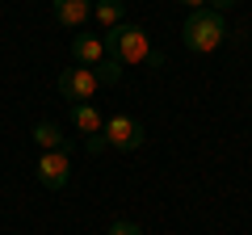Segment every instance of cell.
<instances>
[{
	"mask_svg": "<svg viewBox=\"0 0 252 235\" xmlns=\"http://www.w3.org/2000/svg\"><path fill=\"white\" fill-rule=\"evenodd\" d=\"M93 76H97V84H118L122 80V63H118L114 55H105V59L93 67Z\"/></svg>",
	"mask_w": 252,
	"mask_h": 235,
	"instance_id": "cell-11",
	"label": "cell"
},
{
	"mask_svg": "<svg viewBox=\"0 0 252 235\" xmlns=\"http://www.w3.org/2000/svg\"><path fill=\"white\" fill-rule=\"evenodd\" d=\"M105 51L114 55L118 63H156L160 67V55H152V42H147V34H143V26H135V21H122V26H114V29H105Z\"/></svg>",
	"mask_w": 252,
	"mask_h": 235,
	"instance_id": "cell-1",
	"label": "cell"
},
{
	"mask_svg": "<svg viewBox=\"0 0 252 235\" xmlns=\"http://www.w3.org/2000/svg\"><path fill=\"white\" fill-rule=\"evenodd\" d=\"M72 126L80 130V135H101V130H105V118H101L97 105H89V101H76V105H72Z\"/></svg>",
	"mask_w": 252,
	"mask_h": 235,
	"instance_id": "cell-8",
	"label": "cell"
},
{
	"mask_svg": "<svg viewBox=\"0 0 252 235\" xmlns=\"http://www.w3.org/2000/svg\"><path fill=\"white\" fill-rule=\"evenodd\" d=\"M34 143L42 147V151H67V139H63V130L55 126V122H38L34 126Z\"/></svg>",
	"mask_w": 252,
	"mask_h": 235,
	"instance_id": "cell-10",
	"label": "cell"
},
{
	"mask_svg": "<svg viewBox=\"0 0 252 235\" xmlns=\"http://www.w3.org/2000/svg\"><path fill=\"white\" fill-rule=\"evenodd\" d=\"M105 235H143V227H139V223H126V218H118V223H109Z\"/></svg>",
	"mask_w": 252,
	"mask_h": 235,
	"instance_id": "cell-12",
	"label": "cell"
},
{
	"mask_svg": "<svg viewBox=\"0 0 252 235\" xmlns=\"http://www.w3.org/2000/svg\"><path fill=\"white\" fill-rule=\"evenodd\" d=\"M181 4H189V13H193V9H206L210 0H181Z\"/></svg>",
	"mask_w": 252,
	"mask_h": 235,
	"instance_id": "cell-15",
	"label": "cell"
},
{
	"mask_svg": "<svg viewBox=\"0 0 252 235\" xmlns=\"http://www.w3.org/2000/svg\"><path fill=\"white\" fill-rule=\"evenodd\" d=\"M84 151H89V155H101V151H109L105 135H89V139H84Z\"/></svg>",
	"mask_w": 252,
	"mask_h": 235,
	"instance_id": "cell-13",
	"label": "cell"
},
{
	"mask_svg": "<svg viewBox=\"0 0 252 235\" xmlns=\"http://www.w3.org/2000/svg\"><path fill=\"white\" fill-rule=\"evenodd\" d=\"M223 38H227V21H223V13H215V9H193L185 17V26H181V42H185L193 55L219 51Z\"/></svg>",
	"mask_w": 252,
	"mask_h": 235,
	"instance_id": "cell-2",
	"label": "cell"
},
{
	"mask_svg": "<svg viewBox=\"0 0 252 235\" xmlns=\"http://www.w3.org/2000/svg\"><path fill=\"white\" fill-rule=\"evenodd\" d=\"M51 13L59 26H84L93 17V0H51Z\"/></svg>",
	"mask_w": 252,
	"mask_h": 235,
	"instance_id": "cell-7",
	"label": "cell"
},
{
	"mask_svg": "<svg viewBox=\"0 0 252 235\" xmlns=\"http://www.w3.org/2000/svg\"><path fill=\"white\" fill-rule=\"evenodd\" d=\"M93 17H97L105 29L122 26L126 21V0H93Z\"/></svg>",
	"mask_w": 252,
	"mask_h": 235,
	"instance_id": "cell-9",
	"label": "cell"
},
{
	"mask_svg": "<svg viewBox=\"0 0 252 235\" xmlns=\"http://www.w3.org/2000/svg\"><path fill=\"white\" fill-rule=\"evenodd\" d=\"M59 92L67 101H89L93 92H97V76H93V67H67V72L59 76Z\"/></svg>",
	"mask_w": 252,
	"mask_h": 235,
	"instance_id": "cell-5",
	"label": "cell"
},
{
	"mask_svg": "<svg viewBox=\"0 0 252 235\" xmlns=\"http://www.w3.org/2000/svg\"><path fill=\"white\" fill-rule=\"evenodd\" d=\"M105 143L114 147V151H139L143 147V122H135V118H126V114H114V118H105Z\"/></svg>",
	"mask_w": 252,
	"mask_h": 235,
	"instance_id": "cell-3",
	"label": "cell"
},
{
	"mask_svg": "<svg viewBox=\"0 0 252 235\" xmlns=\"http://www.w3.org/2000/svg\"><path fill=\"white\" fill-rule=\"evenodd\" d=\"M105 55L109 51H105V38H101V34H76L72 38V59L80 67H97Z\"/></svg>",
	"mask_w": 252,
	"mask_h": 235,
	"instance_id": "cell-6",
	"label": "cell"
},
{
	"mask_svg": "<svg viewBox=\"0 0 252 235\" xmlns=\"http://www.w3.org/2000/svg\"><path fill=\"white\" fill-rule=\"evenodd\" d=\"M38 181L46 185V189H63V185L72 181V164H67V151H42L34 164Z\"/></svg>",
	"mask_w": 252,
	"mask_h": 235,
	"instance_id": "cell-4",
	"label": "cell"
},
{
	"mask_svg": "<svg viewBox=\"0 0 252 235\" xmlns=\"http://www.w3.org/2000/svg\"><path fill=\"white\" fill-rule=\"evenodd\" d=\"M231 4H235V0H210V9H215V13H227Z\"/></svg>",
	"mask_w": 252,
	"mask_h": 235,
	"instance_id": "cell-14",
	"label": "cell"
}]
</instances>
